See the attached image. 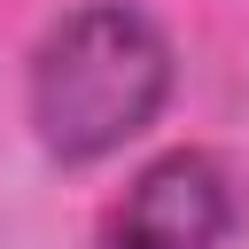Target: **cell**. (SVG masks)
<instances>
[{"instance_id":"1","label":"cell","mask_w":249,"mask_h":249,"mask_svg":"<svg viewBox=\"0 0 249 249\" xmlns=\"http://www.w3.org/2000/svg\"><path fill=\"white\" fill-rule=\"evenodd\" d=\"M171 101V39L124 8H70L31 54V132L54 163H101L140 140Z\"/></svg>"},{"instance_id":"2","label":"cell","mask_w":249,"mask_h":249,"mask_svg":"<svg viewBox=\"0 0 249 249\" xmlns=\"http://www.w3.org/2000/svg\"><path fill=\"white\" fill-rule=\"evenodd\" d=\"M233 233V179L202 148L156 156L109 218V249H218Z\"/></svg>"}]
</instances>
